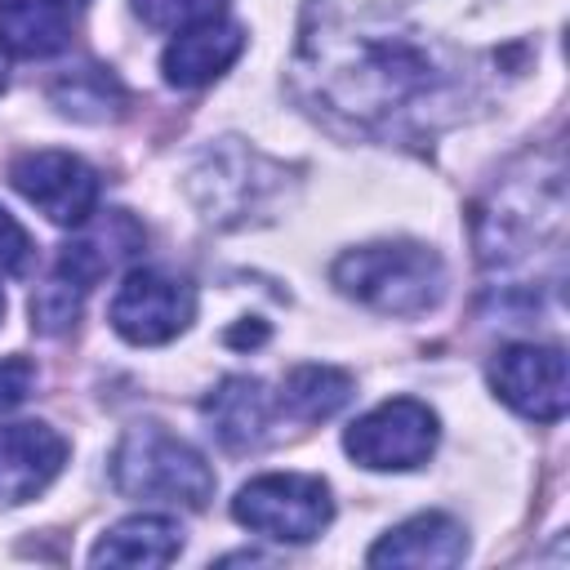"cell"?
Instances as JSON below:
<instances>
[{
	"label": "cell",
	"instance_id": "6da1fadb",
	"mask_svg": "<svg viewBox=\"0 0 570 570\" xmlns=\"http://www.w3.org/2000/svg\"><path fill=\"white\" fill-rule=\"evenodd\" d=\"M316 80L338 111L383 116L414 102L419 94H432L441 85V71L410 36L365 31L352 40L330 31L316 40Z\"/></svg>",
	"mask_w": 570,
	"mask_h": 570
},
{
	"label": "cell",
	"instance_id": "ba28073f",
	"mask_svg": "<svg viewBox=\"0 0 570 570\" xmlns=\"http://www.w3.org/2000/svg\"><path fill=\"white\" fill-rule=\"evenodd\" d=\"M494 392L534 423L566 414V352L557 343H508L490 361Z\"/></svg>",
	"mask_w": 570,
	"mask_h": 570
},
{
	"label": "cell",
	"instance_id": "8fae6325",
	"mask_svg": "<svg viewBox=\"0 0 570 570\" xmlns=\"http://www.w3.org/2000/svg\"><path fill=\"white\" fill-rule=\"evenodd\" d=\"M468 557V530L445 517V512H419L387 530L370 548V566H423V570H445Z\"/></svg>",
	"mask_w": 570,
	"mask_h": 570
},
{
	"label": "cell",
	"instance_id": "4fadbf2b",
	"mask_svg": "<svg viewBox=\"0 0 570 570\" xmlns=\"http://www.w3.org/2000/svg\"><path fill=\"white\" fill-rule=\"evenodd\" d=\"M205 423L209 432L227 445V450H249L267 436V423H272V396L258 379L249 374H232L223 379L209 396H205Z\"/></svg>",
	"mask_w": 570,
	"mask_h": 570
},
{
	"label": "cell",
	"instance_id": "30bf717a",
	"mask_svg": "<svg viewBox=\"0 0 570 570\" xmlns=\"http://www.w3.org/2000/svg\"><path fill=\"white\" fill-rule=\"evenodd\" d=\"M245 49V31L227 18H209V22H196V27H183L165 53H160V71H165V85L174 89H200L209 80H218Z\"/></svg>",
	"mask_w": 570,
	"mask_h": 570
},
{
	"label": "cell",
	"instance_id": "277c9868",
	"mask_svg": "<svg viewBox=\"0 0 570 570\" xmlns=\"http://www.w3.org/2000/svg\"><path fill=\"white\" fill-rule=\"evenodd\" d=\"M232 517L276 543H312L330 517H334V499L330 485L321 476L307 472H267L254 476L249 485H240V494L232 499Z\"/></svg>",
	"mask_w": 570,
	"mask_h": 570
},
{
	"label": "cell",
	"instance_id": "44dd1931",
	"mask_svg": "<svg viewBox=\"0 0 570 570\" xmlns=\"http://www.w3.org/2000/svg\"><path fill=\"white\" fill-rule=\"evenodd\" d=\"M31 387H36V365L27 356H4L0 361V414L22 405L31 396Z\"/></svg>",
	"mask_w": 570,
	"mask_h": 570
},
{
	"label": "cell",
	"instance_id": "9a60e30c",
	"mask_svg": "<svg viewBox=\"0 0 570 570\" xmlns=\"http://www.w3.org/2000/svg\"><path fill=\"white\" fill-rule=\"evenodd\" d=\"M71 40L62 4L53 0H0V49L13 58H53Z\"/></svg>",
	"mask_w": 570,
	"mask_h": 570
},
{
	"label": "cell",
	"instance_id": "7a4b0ae2",
	"mask_svg": "<svg viewBox=\"0 0 570 570\" xmlns=\"http://www.w3.org/2000/svg\"><path fill=\"white\" fill-rule=\"evenodd\" d=\"M111 481L125 499L165 508H205L214 494V468L200 450L160 423H138L111 450Z\"/></svg>",
	"mask_w": 570,
	"mask_h": 570
},
{
	"label": "cell",
	"instance_id": "e0dca14e",
	"mask_svg": "<svg viewBox=\"0 0 570 570\" xmlns=\"http://www.w3.org/2000/svg\"><path fill=\"white\" fill-rule=\"evenodd\" d=\"M53 102L76 120H107L120 107V85L102 67H85L53 85Z\"/></svg>",
	"mask_w": 570,
	"mask_h": 570
},
{
	"label": "cell",
	"instance_id": "603a6c76",
	"mask_svg": "<svg viewBox=\"0 0 570 570\" xmlns=\"http://www.w3.org/2000/svg\"><path fill=\"white\" fill-rule=\"evenodd\" d=\"M0 321H4V289H0Z\"/></svg>",
	"mask_w": 570,
	"mask_h": 570
},
{
	"label": "cell",
	"instance_id": "52a82bcc",
	"mask_svg": "<svg viewBox=\"0 0 570 570\" xmlns=\"http://www.w3.org/2000/svg\"><path fill=\"white\" fill-rule=\"evenodd\" d=\"M9 183L58 227H80L98 209V174L71 151H27L9 165Z\"/></svg>",
	"mask_w": 570,
	"mask_h": 570
},
{
	"label": "cell",
	"instance_id": "7402d4cb",
	"mask_svg": "<svg viewBox=\"0 0 570 570\" xmlns=\"http://www.w3.org/2000/svg\"><path fill=\"white\" fill-rule=\"evenodd\" d=\"M53 4H62V9H67V4H85V0H53Z\"/></svg>",
	"mask_w": 570,
	"mask_h": 570
},
{
	"label": "cell",
	"instance_id": "7c38bea8",
	"mask_svg": "<svg viewBox=\"0 0 570 570\" xmlns=\"http://www.w3.org/2000/svg\"><path fill=\"white\" fill-rule=\"evenodd\" d=\"M80 227H85V232L58 249V267H62L71 281H80L85 289H94L116 263L134 258V254L142 249V240H147L142 227H138L125 209H111L102 223H80Z\"/></svg>",
	"mask_w": 570,
	"mask_h": 570
},
{
	"label": "cell",
	"instance_id": "ac0fdd59",
	"mask_svg": "<svg viewBox=\"0 0 570 570\" xmlns=\"http://www.w3.org/2000/svg\"><path fill=\"white\" fill-rule=\"evenodd\" d=\"M85 294H89V289H85L80 281H71L62 267H53L49 281L31 294V325H36L40 334H62V330H71L76 316H80Z\"/></svg>",
	"mask_w": 570,
	"mask_h": 570
},
{
	"label": "cell",
	"instance_id": "ffe728a7",
	"mask_svg": "<svg viewBox=\"0 0 570 570\" xmlns=\"http://www.w3.org/2000/svg\"><path fill=\"white\" fill-rule=\"evenodd\" d=\"M27 263H31V236H27L22 223L0 205V272L18 276V272H27Z\"/></svg>",
	"mask_w": 570,
	"mask_h": 570
},
{
	"label": "cell",
	"instance_id": "9c48e42d",
	"mask_svg": "<svg viewBox=\"0 0 570 570\" xmlns=\"http://www.w3.org/2000/svg\"><path fill=\"white\" fill-rule=\"evenodd\" d=\"M67 463V441L49 423L0 428V508L36 499Z\"/></svg>",
	"mask_w": 570,
	"mask_h": 570
},
{
	"label": "cell",
	"instance_id": "cb8c5ba5",
	"mask_svg": "<svg viewBox=\"0 0 570 570\" xmlns=\"http://www.w3.org/2000/svg\"><path fill=\"white\" fill-rule=\"evenodd\" d=\"M0 89H4V58H0Z\"/></svg>",
	"mask_w": 570,
	"mask_h": 570
},
{
	"label": "cell",
	"instance_id": "3957f363",
	"mask_svg": "<svg viewBox=\"0 0 570 570\" xmlns=\"http://www.w3.org/2000/svg\"><path fill=\"white\" fill-rule=\"evenodd\" d=\"M334 285L387 316H419L441 303L445 294V267L428 245L410 240H383V245H361L347 249L330 267Z\"/></svg>",
	"mask_w": 570,
	"mask_h": 570
},
{
	"label": "cell",
	"instance_id": "5bb4252c",
	"mask_svg": "<svg viewBox=\"0 0 570 570\" xmlns=\"http://www.w3.org/2000/svg\"><path fill=\"white\" fill-rule=\"evenodd\" d=\"M183 552V530L174 517L138 512L116 521L89 552L94 566H169Z\"/></svg>",
	"mask_w": 570,
	"mask_h": 570
},
{
	"label": "cell",
	"instance_id": "8992f818",
	"mask_svg": "<svg viewBox=\"0 0 570 570\" xmlns=\"http://www.w3.org/2000/svg\"><path fill=\"white\" fill-rule=\"evenodd\" d=\"M196 316V289L165 272H129L111 298V330L134 347H160L178 338Z\"/></svg>",
	"mask_w": 570,
	"mask_h": 570
},
{
	"label": "cell",
	"instance_id": "2e32d148",
	"mask_svg": "<svg viewBox=\"0 0 570 570\" xmlns=\"http://www.w3.org/2000/svg\"><path fill=\"white\" fill-rule=\"evenodd\" d=\"M352 401V379L334 365H298L281 383V410H289L303 423H321L338 414Z\"/></svg>",
	"mask_w": 570,
	"mask_h": 570
},
{
	"label": "cell",
	"instance_id": "d6986e66",
	"mask_svg": "<svg viewBox=\"0 0 570 570\" xmlns=\"http://www.w3.org/2000/svg\"><path fill=\"white\" fill-rule=\"evenodd\" d=\"M129 9H134L151 31H183V27L223 18L227 0H129Z\"/></svg>",
	"mask_w": 570,
	"mask_h": 570
},
{
	"label": "cell",
	"instance_id": "5b68a950",
	"mask_svg": "<svg viewBox=\"0 0 570 570\" xmlns=\"http://www.w3.org/2000/svg\"><path fill=\"white\" fill-rule=\"evenodd\" d=\"M436 436H441V423L423 401L392 396L343 432V450L370 472H405L428 463V454L436 450Z\"/></svg>",
	"mask_w": 570,
	"mask_h": 570
}]
</instances>
